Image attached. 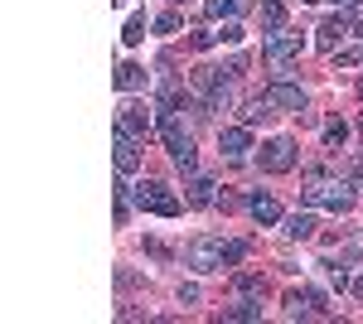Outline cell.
<instances>
[{"instance_id":"1","label":"cell","mask_w":363,"mask_h":324,"mask_svg":"<svg viewBox=\"0 0 363 324\" xmlns=\"http://www.w3.org/2000/svg\"><path fill=\"white\" fill-rule=\"evenodd\" d=\"M247 257V242H233V238H199L189 242V267L199 276H213V271H228Z\"/></svg>"},{"instance_id":"2","label":"cell","mask_w":363,"mask_h":324,"mask_svg":"<svg viewBox=\"0 0 363 324\" xmlns=\"http://www.w3.org/2000/svg\"><path fill=\"white\" fill-rule=\"evenodd\" d=\"M155 131H160V140H165V150H169V160L179 164L184 174H194V135L184 131V121H179V111H160V121H155Z\"/></svg>"},{"instance_id":"3","label":"cell","mask_w":363,"mask_h":324,"mask_svg":"<svg viewBox=\"0 0 363 324\" xmlns=\"http://www.w3.org/2000/svg\"><path fill=\"white\" fill-rule=\"evenodd\" d=\"M354 199H359V194H354L349 179H310V189H306L310 208H330V213H349Z\"/></svg>"},{"instance_id":"4","label":"cell","mask_w":363,"mask_h":324,"mask_svg":"<svg viewBox=\"0 0 363 324\" xmlns=\"http://www.w3.org/2000/svg\"><path fill=\"white\" fill-rule=\"evenodd\" d=\"M301 54H306V44H301V34H267V44H262V58H267V68L277 73V78H286L296 63H301Z\"/></svg>"},{"instance_id":"5","label":"cell","mask_w":363,"mask_h":324,"mask_svg":"<svg viewBox=\"0 0 363 324\" xmlns=\"http://www.w3.org/2000/svg\"><path fill=\"white\" fill-rule=\"evenodd\" d=\"M257 160H262L267 174H291L301 155H296V140H291V135H277V140H267V145H262V155H257Z\"/></svg>"},{"instance_id":"6","label":"cell","mask_w":363,"mask_h":324,"mask_svg":"<svg viewBox=\"0 0 363 324\" xmlns=\"http://www.w3.org/2000/svg\"><path fill=\"white\" fill-rule=\"evenodd\" d=\"M136 194V208H145V213H155V218H179V199L165 189V184H140Z\"/></svg>"},{"instance_id":"7","label":"cell","mask_w":363,"mask_h":324,"mask_svg":"<svg viewBox=\"0 0 363 324\" xmlns=\"http://www.w3.org/2000/svg\"><path fill=\"white\" fill-rule=\"evenodd\" d=\"M262 97H267V107H272V111H296V116L306 111V92H301L296 82H286V78L267 82V92H262Z\"/></svg>"},{"instance_id":"8","label":"cell","mask_w":363,"mask_h":324,"mask_svg":"<svg viewBox=\"0 0 363 324\" xmlns=\"http://www.w3.org/2000/svg\"><path fill=\"white\" fill-rule=\"evenodd\" d=\"M116 131H126V135H136V140H150V111L145 107H136V102H121L116 107Z\"/></svg>"},{"instance_id":"9","label":"cell","mask_w":363,"mask_h":324,"mask_svg":"<svg viewBox=\"0 0 363 324\" xmlns=\"http://www.w3.org/2000/svg\"><path fill=\"white\" fill-rule=\"evenodd\" d=\"M349 29H354V20H349V15H330L325 25L315 29V44H320L325 54H339V44H344V34H349Z\"/></svg>"},{"instance_id":"10","label":"cell","mask_w":363,"mask_h":324,"mask_svg":"<svg viewBox=\"0 0 363 324\" xmlns=\"http://www.w3.org/2000/svg\"><path fill=\"white\" fill-rule=\"evenodd\" d=\"M315 310H325V296L320 291H291L286 296V320H310Z\"/></svg>"},{"instance_id":"11","label":"cell","mask_w":363,"mask_h":324,"mask_svg":"<svg viewBox=\"0 0 363 324\" xmlns=\"http://www.w3.org/2000/svg\"><path fill=\"white\" fill-rule=\"evenodd\" d=\"M136 145H140L136 135L116 131V150H112V160H116V169H121V174H136V169H140V150H136Z\"/></svg>"},{"instance_id":"12","label":"cell","mask_w":363,"mask_h":324,"mask_svg":"<svg viewBox=\"0 0 363 324\" xmlns=\"http://www.w3.org/2000/svg\"><path fill=\"white\" fill-rule=\"evenodd\" d=\"M218 150H223L228 160H242V155L252 150V131L247 126H228V131L218 135Z\"/></svg>"},{"instance_id":"13","label":"cell","mask_w":363,"mask_h":324,"mask_svg":"<svg viewBox=\"0 0 363 324\" xmlns=\"http://www.w3.org/2000/svg\"><path fill=\"white\" fill-rule=\"evenodd\" d=\"M247 213L262 223V228H272V223H281V203L272 199V194H252L247 199Z\"/></svg>"},{"instance_id":"14","label":"cell","mask_w":363,"mask_h":324,"mask_svg":"<svg viewBox=\"0 0 363 324\" xmlns=\"http://www.w3.org/2000/svg\"><path fill=\"white\" fill-rule=\"evenodd\" d=\"M262 29L267 34H281L286 29V5L281 0H262Z\"/></svg>"},{"instance_id":"15","label":"cell","mask_w":363,"mask_h":324,"mask_svg":"<svg viewBox=\"0 0 363 324\" xmlns=\"http://www.w3.org/2000/svg\"><path fill=\"white\" fill-rule=\"evenodd\" d=\"M223 320H262V305H257L252 296H242L238 305H228V310H223Z\"/></svg>"},{"instance_id":"16","label":"cell","mask_w":363,"mask_h":324,"mask_svg":"<svg viewBox=\"0 0 363 324\" xmlns=\"http://www.w3.org/2000/svg\"><path fill=\"white\" fill-rule=\"evenodd\" d=\"M140 82H145V68H136V63H121V68H116V87H121V92H136Z\"/></svg>"},{"instance_id":"17","label":"cell","mask_w":363,"mask_h":324,"mask_svg":"<svg viewBox=\"0 0 363 324\" xmlns=\"http://www.w3.org/2000/svg\"><path fill=\"white\" fill-rule=\"evenodd\" d=\"M218 184H213V179H194V184H189V203H199V208H208V203H218Z\"/></svg>"},{"instance_id":"18","label":"cell","mask_w":363,"mask_h":324,"mask_svg":"<svg viewBox=\"0 0 363 324\" xmlns=\"http://www.w3.org/2000/svg\"><path fill=\"white\" fill-rule=\"evenodd\" d=\"M310 233H315V218H310V213H296V218H286V238H296V242H306Z\"/></svg>"},{"instance_id":"19","label":"cell","mask_w":363,"mask_h":324,"mask_svg":"<svg viewBox=\"0 0 363 324\" xmlns=\"http://www.w3.org/2000/svg\"><path fill=\"white\" fill-rule=\"evenodd\" d=\"M344 140H349V126H344V121H330V126H325V150H344Z\"/></svg>"},{"instance_id":"20","label":"cell","mask_w":363,"mask_h":324,"mask_svg":"<svg viewBox=\"0 0 363 324\" xmlns=\"http://www.w3.org/2000/svg\"><path fill=\"white\" fill-rule=\"evenodd\" d=\"M208 15H218V20H238V15H242V0H208Z\"/></svg>"},{"instance_id":"21","label":"cell","mask_w":363,"mask_h":324,"mask_svg":"<svg viewBox=\"0 0 363 324\" xmlns=\"http://www.w3.org/2000/svg\"><path fill=\"white\" fill-rule=\"evenodd\" d=\"M262 116H272V107H267V97H257V102H247V107H242V126H257Z\"/></svg>"},{"instance_id":"22","label":"cell","mask_w":363,"mask_h":324,"mask_svg":"<svg viewBox=\"0 0 363 324\" xmlns=\"http://www.w3.org/2000/svg\"><path fill=\"white\" fill-rule=\"evenodd\" d=\"M121 39H126V44H140V39H145V15H131V20H126V34H121Z\"/></svg>"},{"instance_id":"23","label":"cell","mask_w":363,"mask_h":324,"mask_svg":"<svg viewBox=\"0 0 363 324\" xmlns=\"http://www.w3.org/2000/svg\"><path fill=\"white\" fill-rule=\"evenodd\" d=\"M359 63H363V44H359V49H339V54H335V68H359Z\"/></svg>"},{"instance_id":"24","label":"cell","mask_w":363,"mask_h":324,"mask_svg":"<svg viewBox=\"0 0 363 324\" xmlns=\"http://www.w3.org/2000/svg\"><path fill=\"white\" fill-rule=\"evenodd\" d=\"M330 286L344 296V291H349V267H330Z\"/></svg>"},{"instance_id":"25","label":"cell","mask_w":363,"mask_h":324,"mask_svg":"<svg viewBox=\"0 0 363 324\" xmlns=\"http://www.w3.org/2000/svg\"><path fill=\"white\" fill-rule=\"evenodd\" d=\"M213 44H218L213 29H194V49H213Z\"/></svg>"},{"instance_id":"26","label":"cell","mask_w":363,"mask_h":324,"mask_svg":"<svg viewBox=\"0 0 363 324\" xmlns=\"http://www.w3.org/2000/svg\"><path fill=\"white\" fill-rule=\"evenodd\" d=\"M238 291H242V296H257V291H262V276H238Z\"/></svg>"},{"instance_id":"27","label":"cell","mask_w":363,"mask_h":324,"mask_svg":"<svg viewBox=\"0 0 363 324\" xmlns=\"http://www.w3.org/2000/svg\"><path fill=\"white\" fill-rule=\"evenodd\" d=\"M218 39H228V44H242V25H238V20H228V25H223V34H218Z\"/></svg>"},{"instance_id":"28","label":"cell","mask_w":363,"mask_h":324,"mask_svg":"<svg viewBox=\"0 0 363 324\" xmlns=\"http://www.w3.org/2000/svg\"><path fill=\"white\" fill-rule=\"evenodd\" d=\"M155 29H160V34H174V29H179V15H160Z\"/></svg>"},{"instance_id":"29","label":"cell","mask_w":363,"mask_h":324,"mask_svg":"<svg viewBox=\"0 0 363 324\" xmlns=\"http://www.w3.org/2000/svg\"><path fill=\"white\" fill-rule=\"evenodd\" d=\"M349 20H354V29H359V34H363V15H349Z\"/></svg>"},{"instance_id":"30","label":"cell","mask_w":363,"mask_h":324,"mask_svg":"<svg viewBox=\"0 0 363 324\" xmlns=\"http://www.w3.org/2000/svg\"><path fill=\"white\" fill-rule=\"evenodd\" d=\"M354 291H359V300H363V276H359V281H354Z\"/></svg>"},{"instance_id":"31","label":"cell","mask_w":363,"mask_h":324,"mask_svg":"<svg viewBox=\"0 0 363 324\" xmlns=\"http://www.w3.org/2000/svg\"><path fill=\"white\" fill-rule=\"evenodd\" d=\"M344 5H359V0H344Z\"/></svg>"},{"instance_id":"32","label":"cell","mask_w":363,"mask_h":324,"mask_svg":"<svg viewBox=\"0 0 363 324\" xmlns=\"http://www.w3.org/2000/svg\"><path fill=\"white\" fill-rule=\"evenodd\" d=\"M359 97H363V82H359Z\"/></svg>"},{"instance_id":"33","label":"cell","mask_w":363,"mask_h":324,"mask_svg":"<svg viewBox=\"0 0 363 324\" xmlns=\"http://www.w3.org/2000/svg\"><path fill=\"white\" fill-rule=\"evenodd\" d=\"M306 5H315V0H306Z\"/></svg>"}]
</instances>
